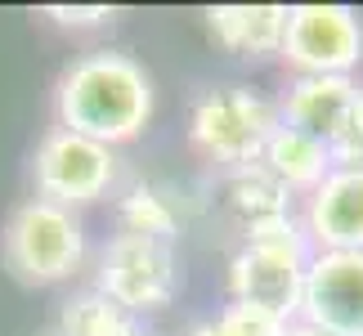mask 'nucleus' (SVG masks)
Segmentation results:
<instances>
[{
	"instance_id": "1",
	"label": "nucleus",
	"mask_w": 363,
	"mask_h": 336,
	"mask_svg": "<svg viewBox=\"0 0 363 336\" xmlns=\"http://www.w3.org/2000/svg\"><path fill=\"white\" fill-rule=\"evenodd\" d=\"M54 112L63 130L99 139L108 148L130 144L152 117V77L135 54L121 50L77 54L59 77Z\"/></svg>"
},
{
	"instance_id": "2",
	"label": "nucleus",
	"mask_w": 363,
	"mask_h": 336,
	"mask_svg": "<svg viewBox=\"0 0 363 336\" xmlns=\"http://www.w3.org/2000/svg\"><path fill=\"white\" fill-rule=\"evenodd\" d=\"M0 260L27 287L67 283L86 264V224L59 202L27 198L5 215L0 229Z\"/></svg>"
},
{
	"instance_id": "3",
	"label": "nucleus",
	"mask_w": 363,
	"mask_h": 336,
	"mask_svg": "<svg viewBox=\"0 0 363 336\" xmlns=\"http://www.w3.org/2000/svg\"><path fill=\"white\" fill-rule=\"evenodd\" d=\"M278 125V103H269L251 86H220L206 90L189 112V139L206 162L220 171L260 162L264 144H269Z\"/></svg>"
},
{
	"instance_id": "4",
	"label": "nucleus",
	"mask_w": 363,
	"mask_h": 336,
	"mask_svg": "<svg viewBox=\"0 0 363 336\" xmlns=\"http://www.w3.org/2000/svg\"><path fill=\"white\" fill-rule=\"evenodd\" d=\"M310 256H314V247L305 237L301 220H287L269 233L251 237L229 260V301H247V305L274 310L283 318H296Z\"/></svg>"
},
{
	"instance_id": "5",
	"label": "nucleus",
	"mask_w": 363,
	"mask_h": 336,
	"mask_svg": "<svg viewBox=\"0 0 363 336\" xmlns=\"http://www.w3.org/2000/svg\"><path fill=\"white\" fill-rule=\"evenodd\" d=\"M117 175H121L117 148L99 144V139H86L77 130H63V125L45 130L36 139V148H32L36 198L59 202L67 211L108 198V193L117 189Z\"/></svg>"
},
{
	"instance_id": "6",
	"label": "nucleus",
	"mask_w": 363,
	"mask_h": 336,
	"mask_svg": "<svg viewBox=\"0 0 363 336\" xmlns=\"http://www.w3.org/2000/svg\"><path fill=\"white\" fill-rule=\"evenodd\" d=\"M94 287L135 318L157 314L179 291V256L171 242H157V237L113 233L94 260Z\"/></svg>"
},
{
	"instance_id": "7",
	"label": "nucleus",
	"mask_w": 363,
	"mask_h": 336,
	"mask_svg": "<svg viewBox=\"0 0 363 336\" xmlns=\"http://www.w3.org/2000/svg\"><path fill=\"white\" fill-rule=\"evenodd\" d=\"M278 59L296 77H354L363 63V18L350 5H291Z\"/></svg>"
},
{
	"instance_id": "8",
	"label": "nucleus",
	"mask_w": 363,
	"mask_h": 336,
	"mask_svg": "<svg viewBox=\"0 0 363 336\" xmlns=\"http://www.w3.org/2000/svg\"><path fill=\"white\" fill-rule=\"evenodd\" d=\"M296 318L323 336H363V251H314Z\"/></svg>"
},
{
	"instance_id": "9",
	"label": "nucleus",
	"mask_w": 363,
	"mask_h": 336,
	"mask_svg": "<svg viewBox=\"0 0 363 336\" xmlns=\"http://www.w3.org/2000/svg\"><path fill=\"white\" fill-rule=\"evenodd\" d=\"M296 220L314 251H363V166H332L301 198Z\"/></svg>"
},
{
	"instance_id": "10",
	"label": "nucleus",
	"mask_w": 363,
	"mask_h": 336,
	"mask_svg": "<svg viewBox=\"0 0 363 336\" xmlns=\"http://www.w3.org/2000/svg\"><path fill=\"white\" fill-rule=\"evenodd\" d=\"M220 206H225V215L242 229V242L278 229V224H287V220H296V198H291L260 162L220 171Z\"/></svg>"
},
{
	"instance_id": "11",
	"label": "nucleus",
	"mask_w": 363,
	"mask_h": 336,
	"mask_svg": "<svg viewBox=\"0 0 363 336\" xmlns=\"http://www.w3.org/2000/svg\"><path fill=\"white\" fill-rule=\"evenodd\" d=\"M359 108L354 77H291V86L278 99V121L314 139H332V130Z\"/></svg>"
},
{
	"instance_id": "12",
	"label": "nucleus",
	"mask_w": 363,
	"mask_h": 336,
	"mask_svg": "<svg viewBox=\"0 0 363 336\" xmlns=\"http://www.w3.org/2000/svg\"><path fill=\"white\" fill-rule=\"evenodd\" d=\"M206 27L229 54L269 59V54L283 50L287 5H216L206 9Z\"/></svg>"
},
{
	"instance_id": "13",
	"label": "nucleus",
	"mask_w": 363,
	"mask_h": 336,
	"mask_svg": "<svg viewBox=\"0 0 363 336\" xmlns=\"http://www.w3.org/2000/svg\"><path fill=\"white\" fill-rule=\"evenodd\" d=\"M260 166L291 193V198H305V193L318 189L323 175L332 171V152H328L323 139H314L305 130H291V125L278 121L269 144H264V152H260Z\"/></svg>"
},
{
	"instance_id": "14",
	"label": "nucleus",
	"mask_w": 363,
	"mask_h": 336,
	"mask_svg": "<svg viewBox=\"0 0 363 336\" xmlns=\"http://www.w3.org/2000/svg\"><path fill=\"white\" fill-rule=\"evenodd\" d=\"M189 220V206H184V193L171 189V184H152V179H139L117 198V224L121 233H135V237H157V242H171Z\"/></svg>"
},
{
	"instance_id": "15",
	"label": "nucleus",
	"mask_w": 363,
	"mask_h": 336,
	"mask_svg": "<svg viewBox=\"0 0 363 336\" xmlns=\"http://www.w3.org/2000/svg\"><path fill=\"white\" fill-rule=\"evenodd\" d=\"M59 336H135L139 323L135 314H125L117 301H108L99 287L72 291L59 310Z\"/></svg>"
},
{
	"instance_id": "16",
	"label": "nucleus",
	"mask_w": 363,
	"mask_h": 336,
	"mask_svg": "<svg viewBox=\"0 0 363 336\" xmlns=\"http://www.w3.org/2000/svg\"><path fill=\"white\" fill-rule=\"evenodd\" d=\"M211 327H216V336H287L291 318L260 310V305H247V301H229L211 318Z\"/></svg>"
},
{
	"instance_id": "17",
	"label": "nucleus",
	"mask_w": 363,
	"mask_h": 336,
	"mask_svg": "<svg viewBox=\"0 0 363 336\" xmlns=\"http://www.w3.org/2000/svg\"><path fill=\"white\" fill-rule=\"evenodd\" d=\"M328 152H332V166H345V171L363 166V99H359V108L350 112V117L332 130Z\"/></svg>"
},
{
	"instance_id": "18",
	"label": "nucleus",
	"mask_w": 363,
	"mask_h": 336,
	"mask_svg": "<svg viewBox=\"0 0 363 336\" xmlns=\"http://www.w3.org/2000/svg\"><path fill=\"white\" fill-rule=\"evenodd\" d=\"M45 18H54L59 27L72 32H90V27H108L117 18L113 5H45Z\"/></svg>"
},
{
	"instance_id": "19",
	"label": "nucleus",
	"mask_w": 363,
	"mask_h": 336,
	"mask_svg": "<svg viewBox=\"0 0 363 336\" xmlns=\"http://www.w3.org/2000/svg\"><path fill=\"white\" fill-rule=\"evenodd\" d=\"M287 336H323V332H318V327H310V323H301V318H291Z\"/></svg>"
},
{
	"instance_id": "20",
	"label": "nucleus",
	"mask_w": 363,
	"mask_h": 336,
	"mask_svg": "<svg viewBox=\"0 0 363 336\" xmlns=\"http://www.w3.org/2000/svg\"><path fill=\"white\" fill-rule=\"evenodd\" d=\"M184 336H216V327H211V318H198V323H193Z\"/></svg>"
},
{
	"instance_id": "21",
	"label": "nucleus",
	"mask_w": 363,
	"mask_h": 336,
	"mask_svg": "<svg viewBox=\"0 0 363 336\" xmlns=\"http://www.w3.org/2000/svg\"><path fill=\"white\" fill-rule=\"evenodd\" d=\"M36 336H59V332H54V327H50V332H36Z\"/></svg>"
},
{
	"instance_id": "22",
	"label": "nucleus",
	"mask_w": 363,
	"mask_h": 336,
	"mask_svg": "<svg viewBox=\"0 0 363 336\" xmlns=\"http://www.w3.org/2000/svg\"><path fill=\"white\" fill-rule=\"evenodd\" d=\"M359 99H363V86H359Z\"/></svg>"
},
{
	"instance_id": "23",
	"label": "nucleus",
	"mask_w": 363,
	"mask_h": 336,
	"mask_svg": "<svg viewBox=\"0 0 363 336\" xmlns=\"http://www.w3.org/2000/svg\"><path fill=\"white\" fill-rule=\"evenodd\" d=\"M135 336H148V332H135Z\"/></svg>"
}]
</instances>
